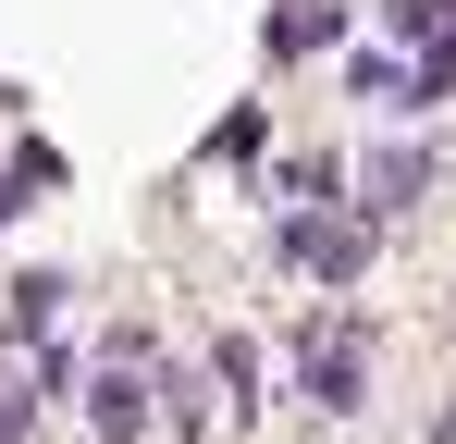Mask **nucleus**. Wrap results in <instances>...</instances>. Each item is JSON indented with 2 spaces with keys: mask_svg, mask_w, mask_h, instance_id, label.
<instances>
[{
  "mask_svg": "<svg viewBox=\"0 0 456 444\" xmlns=\"http://www.w3.org/2000/svg\"><path fill=\"white\" fill-rule=\"evenodd\" d=\"M419 173H432L419 148H382V160H370V185H358V210H407V198H419Z\"/></svg>",
  "mask_w": 456,
  "mask_h": 444,
  "instance_id": "4",
  "label": "nucleus"
},
{
  "mask_svg": "<svg viewBox=\"0 0 456 444\" xmlns=\"http://www.w3.org/2000/svg\"><path fill=\"white\" fill-rule=\"evenodd\" d=\"M210 370H223L234 407H259V346H247V333H223V358H210Z\"/></svg>",
  "mask_w": 456,
  "mask_h": 444,
  "instance_id": "6",
  "label": "nucleus"
},
{
  "mask_svg": "<svg viewBox=\"0 0 456 444\" xmlns=\"http://www.w3.org/2000/svg\"><path fill=\"white\" fill-rule=\"evenodd\" d=\"M272 247H284L297 272H333V284H358V272H370V247H358V234H333V222H308V210H284Z\"/></svg>",
  "mask_w": 456,
  "mask_h": 444,
  "instance_id": "2",
  "label": "nucleus"
},
{
  "mask_svg": "<svg viewBox=\"0 0 456 444\" xmlns=\"http://www.w3.org/2000/svg\"><path fill=\"white\" fill-rule=\"evenodd\" d=\"M297 382H308V407H333V420H346V407H358V382H370V333H358V321H321V333H308V358H297Z\"/></svg>",
  "mask_w": 456,
  "mask_h": 444,
  "instance_id": "1",
  "label": "nucleus"
},
{
  "mask_svg": "<svg viewBox=\"0 0 456 444\" xmlns=\"http://www.w3.org/2000/svg\"><path fill=\"white\" fill-rule=\"evenodd\" d=\"M12 432H25V407H0V444H12Z\"/></svg>",
  "mask_w": 456,
  "mask_h": 444,
  "instance_id": "7",
  "label": "nucleus"
},
{
  "mask_svg": "<svg viewBox=\"0 0 456 444\" xmlns=\"http://www.w3.org/2000/svg\"><path fill=\"white\" fill-rule=\"evenodd\" d=\"M382 25H395V37H432V50H456V0H382Z\"/></svg>",
  "mask_w": 456,
  "mask_h": 444,
  "instance_id": "5",
  "label": "nucleus"
},
{
  "mask_svg": "<svg viewBox=\"0 0 456 444\" xmlns=\"http://www.w3.org/2000/svg\"><path fill=\"white\" fill-rule=\"evenodd\" d=\"M86 420H99L111 444H136V432H149V382H136V346H124V358L86 382Z\"/></svg>",
  "mask_w": 456,
  "mask_h": 444,
  "instance_id": "3",
  "label": "nucleus"
}]
</instances>
